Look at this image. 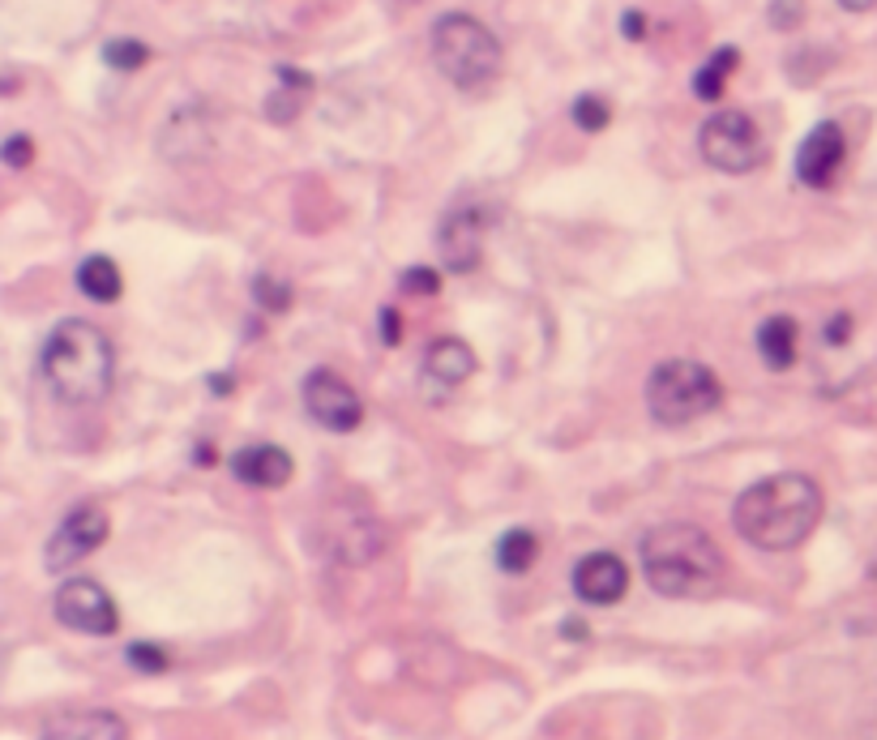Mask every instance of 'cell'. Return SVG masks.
Returning a JSON list of instances; mask_svg holds the SVG:
<instances>
[{"instance_id":"5b68a950","label":"cell","mask_w":877,"mask_h":740,"mask_svg":"<svg viewBox=\"0 0 877 740\" xmlns=\"http://www.w3.org/2000/svg\"><path fill=\"white\" fill-rule=\"evenodd\" d=\"M719 402H723V386L702 360H664L659 368H651L646 411L655 424L685 429V424L711 416Z\"/></svg>"},{"instance_id":"44dd1931","label":"cell","mask_w":877,"mask_h":740,"mask_svg":"<svg viewBox=\"0 0 877 740\" xmlns=\"http://www.w3.org/2000/svg\"><path fill=\"white\" fill-rule=\"evenodd\" d=\"M103 60H108L112 69H120V74H133V69H142V65L151 60V47L137 40H112L103 47Z\"/></svg>"},{"instance_id":"603a6c76","label":"cell","mask_w":877,"mask_h":740,"mask_svg":"<svg viewBox=\"0 0 877 740\" xmlns=\"http://www.w3.org/2000/svg\"><path fill=\"white\" fill-rule=\"evenodd\" d=\"M253 296L262 300V309H270V312H287V309H291V287H287L282 278H270V274H257V283H253Z\"/></svg>"},{"instance_id":"52a82bcc","label":"cell","mask_w":877,"mask_h":740,"mask_svg":"<svg viewBox=\"0 0 877 740\" xmlns=\"http://www.w3.org/2000/svg\"><path fill=\"white\" fill-rule=\"evenodd\" d=\"M52 608H56V621L65 625V629H78V633H90V638H112L120 629L116 599L95 578H69V583H60Z\"/></svg>"},{"instance_id":"8fae6325","label":"cell","mask_w":877,"mask_h":740,"mask_svg":"<svg viewBox=\"0 0 877 740\" xmlns=\"http://www.w3.org/2000/svg\"><path fill=\"white\" fill-rule=\"evenodd\" d=\"M843 155H847V142H843V129L835 120H822L797 151V176L800 185L809 189H831L843 167Z\"/></svg>"},{"instance_id":"7c38bea8","label":"cell","mask_w":877,"mask_h":740,"mask_svg":"<svg viewBox=\"0 0 877 740\" xmlns=\"http://www.w3.org/2000/svg\"><path fill=\"white\" fill-rule=\"evenodd\" d=\"M625 590H630V570L612 552H591L574 565V595L591 608H608V604L625 599Z\"/></svg>"},{"instance_id":"d4e9b609","label":"cell","mask_w":877,"mask_h":740,"mask_svg":"<svg viewBox=\"0 0 877 740\" xmlns=\"http://www.w3.org/2000/svg\"><path fill=\"white\" fill-rule=\"evenodd\" d=\"M402 291H411V296H437L441 291V274L433 266H411V270L399 278Z\"/></svg>"},{"instance_id":"7a4b0ae2","label":"cell","mask_w":877,"mask_h":740,"mask_svg":"<svg viewBox=\"0 0 877 740\" xmlns=\"http://www.w3.org/2000/svg\"><path fill=\"white\" fill-rule=\"evenodd\" d=\"M40 368H43L47 390L56 394L60 402L95 407V402H103V398L112 394L116 347H112V339H108L95 321L69 317V321H60V325L47 334Z\"/></svg>"},{"instance_id":"277c9868","label":"cell","mask_w":877,"mask_h":740,"mask_svg":"<svg viewBox=\"0 0 877 740\" xmlns=\"http://www.w3.org/2000/svg\"><path fill=\"white\" fill-rule=\"evenodd\" d=\"M433 60H437L441 78L454 81L458 90H484L497 81L506 52L479 18L445 13L433 22Z\"/></svg>"},{"instance_id":"4dcf8cb0","label":"cell","mask_w":877,"mask_h":740,"mask_svg":"<svg viewBox=\"0 0 877 740\" xmlns=\"http://www.w3.org/2000/svg\"><path fill=\"white\" fill-rule=\"evenodd\" d=\"M565 633H569V638H587V625L569 621V625H565Z\"/></svg>"},{"instance_id":"6da1fadb","label":"cell","mask_w":877,"mask_h":740,"mask_svg":"<svg viewBox=\"0 0 877 740\" xmlns=\"http://www.w3.org/2000/svg\"><path fill=\"white\" fill-rule=\"evenodd\" d=\"M822 509H826V497L809 475L779 471V475H766L736 497L732 527H736L741 540H750L762 552H788L818 531Z\"/></svg>"},{"instance_id":"d6986e66","label":"cell","mask_w":877,"mask_h":740,"mask_svg":"<svg viewBox=\"0 0 877 740\" xmlns=\"http://www.w3.org/2000/svg\"><path fill=\"white\" fill-rule=\"evenodd\" d=\"M736 65H741V52H736V47H719L715 56H711V60H707V65L693 74V95H698L702 103H715Z\"/></svg>"},{"instance_id":"ffe728a7","label":"cell","mask_w":877,"mask_h":740,"mask_svg":"<svg viewBox=\"0 0 877 740\" xmlns=\"http://www.w3.org/2000/svg\"><path fill=\"white\" fill-rule=\"evenodd\" d=\"M540 561V540H535V531H506L501 535V544H497V565L506 570V574H526L531 565Z\"/></svg>"},{"instance_id":"30bf717a","label":"cell","mask_w":877,"mask_h":740,"mask_svg":"<svg viewBox=\"0 0 877 740\" xmlns=\"http://www.w3.org/2000/svg\"><path fill=\"white\" fill-rule=\"evenodd\" d=\"M437 248L445 270L454 274H471L484 257V219H479L476 206H454L445 219H441L437 232Z\"/></svg>"},{"instance_id":"e0dca14e","label":"cell","mask_w":877,"mask_h":740,"mask_svg":"<svg viewBox=\"0 0 877 740\" xmlns=\"http://www.w3.org/2000/svg\"><path fill=\"white\" fill-rule=\"evenodd\" d=\"M800 351V330L792 317H766L758 325V355L770 368H792Z\"/></svg>"},{"instance_id":"7402d4cb","label":"cell","mask_w":877,"mask_h":740,"mask_svg":"<svg viewBox=\"0 0 877 740\" xmlns=\"http://www.w3.org/2000/svg\"><path fill=\"white\" fill-rule=\"evenodd\" d=\"M608 120H612V108H608L603 95H578V99H574V124H578V129H587V133H603Z\"/></svg>"},{"instance_id":"1f68e13d","label":"cell","mask_w":877,"mask_h":740,"mask_svg":"<svg viewBox=\"0 0 877 740\" xmlns=\"http://www.w3.org/2000/svg\"><path fill=\"white\" fill-rule=\"evenodd\" d=\"M869 570H874V578H877V552H874V565H869Z\"/></svg>"},{"instance_id":"cb8c5ba5","label":"cell","mask_w":877,"mask_h":740,"mask_svg":"<svg viewBox=\"0 0 877 740\" xmlns=\"http://www.w3.org/2000/svg\"><path fill=\"white\" fill-rule=\"evenodd\" d=\"M129 663H133L137 672H151V676H159V672H167L171 655H167L163 647H155V642H133V647H129Z\"/></svg>"},{"instance_id":"f546056e","label":"cell","mask_w":877,"mask_h":740,"mask_svg":"<svg viewBox=\"0 0 877 740\" xmlns=\"http://www.w3.org/2000/svg\"><path fill=\"white\" fill-rule=\"evenodd\" d=\"M839 4H843L847 13H869V9H874L877 0H839Z\"/></svg>"},{"instance_id":"4fadbf2b","label":"cell","mask_w":877,"mask_h":740,"mask_svg":"<svg viewBox=\"0 0 877 740\" xmlns=\"http://www.w3.org/2000/svg\"><path fill=\"white\" fill-rule=\"evenodd\" d=\"M129 728L116 710H65L43 724L40 740H124Z\"/></svg>"},{"instance_id":"ac0fdd59","label":"cell","mask_w":877,"mask_h":740,"mask_svg":"<svg viewBox=\"0 0 877 740\" xmlns=\"http://www.w3.org/2000/svg\"><path fill=\"white\" fill-rule=\"evenodd\" d=\"M78 291H81V296H90V300H99V305H112V300H120V291H124L120 266L112 262V257H103V253L86 257V262L78 266Z\"/></svg>"},{"instance_id":"ba28073f","label":"cell","mask_w":877,"mask_h":740,"mask_svg":"<svg viewBox=\"0 0 877 740\" xmlns=\"http://www.w3.org/2000/svg\"><path fill=\"white\" fill-rule=\"evenodd\" d=\"M108 531H112L108 509L95 506V501H86V506H78L65 522H60V527H56V531H52L43 565H47L52 574L74 570L78 561H86L90 552H99V548L108 544Z\"/></svg>"},{"instance_id":"5bb4252c","label":"cell","mask_w":877,"mask_h":740,"mask_svg":"<svg viewBox=\"0 0 877 740\" xmlns=\"http://www.w3.org/2000/svg\"><path fill=\"white\" fill-rule=\"evenodd\" d=\"M232 471L248 488H282L296 475V463L282 445H244L232 459Z\"/></svg>"},{"instance_id":"83f0119b","label":"cell","mask_w":877,"mask_h":740,"mask_svg":"<svg viewBox=\"0 0 877 740\" xmlns=\"http://www.w3.org/2000/svg\"><path fill=\"white\" fill-rule=\"evenodd\" d=\"M621 31H625V40H642L646 35V18H642L639 9H630L625 22H621Z\"/></svg>"},{"instance_id":"9a60e30c","label":"cell","mask_w":877,"mask_h":740,"mask_svg":"<svg viewBox=\"0 0 877 740\" xmlns=\"http://www.w3.org/2000/svg\"><path fill=\"white\" fill-rule=\"evenodd\" d=\"M471 373H476V351L463 339H437L424 355V386H437L441 394L463 386Z\"/></svg>"},{"instance_id":"8992f818","label":"cell","mask_w":877,"mask_h":740,"mask_svg":"<svg viewBox=\"0 0 877 740\" xmlns=\"http://www.w3.org/2000/svg\"><path fill=\"white\" fill-rule=\"evenodd\" d=\"M698 151H702V158L715 172L745 176V172H754L762 158H766V137H762V129L754 124V117H745V112H715V117L702 124V133H698Z\"/></svg>"},{"instance_id":"f1b7e54d","label":"cell","mask_w":877,"mask_h":740,"mask_svg":"<svg viewBox=\"0 0 877 740\" xmlns=\"http://www.w3.org/2000/svg\"><path fill=\"white\" fill-rule=\"evenodd\" d=\"M381 330H386L381 339H386V343L395 347V343H399V312H395V309H381Z\"/></svg>"},{"instance_id":"484cf974","label":"cell","mask_w":877,"mask_h":740,"mask_svg":"<svg viewBox=\"0 0 877 740\" xmlns=\"http://www.w3.org/2000/svg\"><path fill=\"white\" fill-rule=\"evenodd\" d=\"M804 22V0H770V26L775 31H797Z\"/></svg>"},{"instance_id":"9c48e42d","label":"cell","mask_w":877,"mask_h":740,"mask_svg":"<svg viewBox=\"0 0 877 740\" xmlns=\"http://www.w3.org/2000/svg\"><path fill=\"white\" fill-rule=\"evenodd\" d=\"M304 411L330 432H356L364 424L359 394L330 368H318V373L304 377Z\"/></svg>"},{"instance_id":"2e32d148","label":"cell","mask_w":877,"mask_h":740,"mask_svg":"<svg viewBox=\"0 0 877 740\" xmlns=\"http://www.w3.org/2000/svg\"><path fill=\"white\" fill-rule=\"evenodd\" d=\"M309 95H313V78L300 74V69H291V65H282L279 86H275V95L266 99V120H275V124H291V120L304 112Z\"/></svg>"},{"instance_id":"3957f363","label":"cell","mask_w":877,"mask_h":740,"mask_svg":"<svg viewBox=\"0 0 877 740\" xmlns=\"http://www.w3.org/2000/svg\"><path fill=\"white\" fill-rule=\"evenodd\" d=\"M642 574L664 599H702L723 578V552L693 522H664L642 535Z\"/></svg>"},{"instance_id":"4316f807","label":"cell","mask_w":877,"mask_h":740,"mask_svg":"<svg viewBox=\"0 0 877 740\" xmlns=\"http://www.w3.org/2000/svg\"><path fill=\"white\" fill-rule=\"evenodd\" d=\"M4 163L13 167V172H22L26 163H35V142L26 137V133H13V137H4Z\"/></svg>"}]
</instances>
